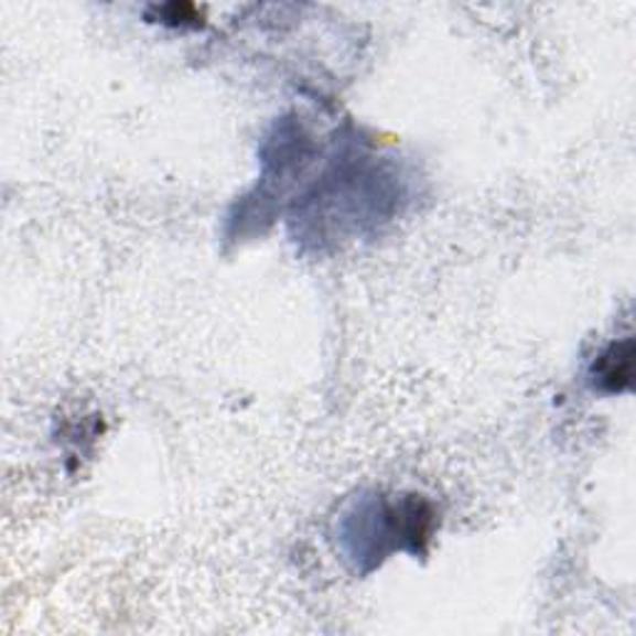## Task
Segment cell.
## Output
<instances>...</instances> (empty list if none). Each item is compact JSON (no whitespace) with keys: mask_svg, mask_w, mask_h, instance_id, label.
<instances>
[{"mask_svg":"<svg viewBox=\"0 0 636 636\" xmlns=\"http://www.w3.org/2000/svg\"><path fill=\"white\" fill-rule=\"evenodd\" d=\"M632 341H624V344H614L604 351L600 360L594 364V376L596 384L610 394H619V390L629 388L632 384Z\"/></svg>","mask_w":636,"mask_h":636,"instance_id":"obj_1","label":"cell"}]
</instances>
